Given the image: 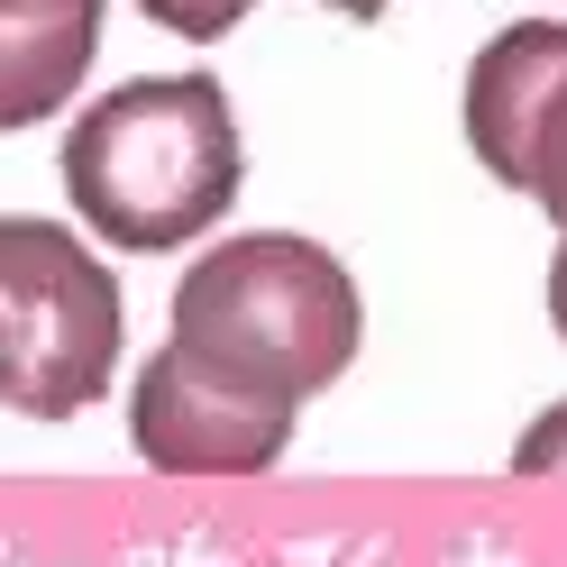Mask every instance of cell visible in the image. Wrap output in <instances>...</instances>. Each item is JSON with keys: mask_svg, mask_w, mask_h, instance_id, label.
<instances>
[{"mask_svg": "<svg viewBox=\"0 0 567 567\" xmlns=\"http://www.w3.org/2000/svg\"><path fill=\"white\" fill-rule=\"evenodd\" d=\"M165 339L184 348L202 375L238 384L257 403H311L358 367L367 339V302L321 238L293 229H257V238H220L174 275L165 302Z\"/></svg>", "mask_w": 567, "mask_h": 567, "instance_id": "6da1fadb", "label": "cell"}, {"mask_svg": "<svg viewBox=\"0 0 567 567\" xmlns=\"http://www.w3.org/2000/svg\"><path fill=\"white\" fill-rule=\"evenodd\" d=\"M238 120L210 74H137L101 92L64 137V202L128 257H174L238 202Z\"/></svg>", "mask_w": 567, "mask_h": 567, "instance_id": "7a4b0ae2", "label": "cell"}, {"mask_svg": "<svg viewBox=\"0 0 567 567\" xmlns=\"http://www.w3.org/2000/svg\"><path fill=\"white\" fill-rule=\"evenodd\" d=\"M120 275L74 229L10 210L0 220V403L28 421H83L120 375Z\"/></svg>", "mask_w": 567, "mask_h": 567, "instance_id": "3957f363", "label": "cell"}, {"mask_svg": "<svg viewBox=\"0 0 567 567\" xmlns=\"http://www.w3.org/2000/svg\"><path fill=\"white\" fill-rule=\"evenodd\" d=\"M467 147L504 193H530L567 247V19L494 28L457 92Z\"/></svg>", "mask_w": 567, "mask_h": 567, "instance_id": "277c9868", "label": "cell"}, {"mask_svg": "<svg viewBox=\"0 0 567 567\" xmlns=\"http://www.w3.org/2000/svg\"><path fill=\"white\" fill-rule=\"evenodd\" d=\"M128 440L156 476H266L293 449V403L238 394L165 339L128 384Z\"/></svg>", "mask_w": 567, "mask_h": 567, "instance_id": "5b68a950", "label": "cell"}, {"mask_svg": "<svg viewBox=\"0 0 567 567\" xmlns=\"http://www.w3.org/2000/svg\"><path fill=\"white\" fill-rule=\"evenodd\" d=\"M101 55V0H0V128L55 120Z\"/></svg>", "mask_w": 567, "mask_h": 567, "instance_id": "8992f818", "label": "cell"}, {"mask_svg": "<svg viewBox=\"0 0 567 567\" xmlns=\"http://www.w3.org/2000/svg\"><path fill=\"white\" fill-rule=\"evenodd\" d=\"M257 10V0H137V19H156L165 38H193V47H210V38H229V28Z\"/></svg>", "mask_w": 567, "mask_h": 567, "instance_id": "52a82bcc", "label": "cell"}, {"mask_svg": "<svg viewBox=\"0 0 567 567\" xmlns=\"http://www.w3.org/2000/svg\"><path fill=\"white\" fill-rule=\"evenodd\" d=\"M513 476H567V403H549V412L513 440Z\"/></svg>", "mask_w": 567, "mask_h": 567, "instance_id": "ba28073f", "label": "cell"}, {"mask_svg": "<svg viewBox=\"0 0 567 567\" xmlns=\"http://www.w3.org/2000/svg\"><path fill=\"white\" fill-rule=\"evenodd\" d=\"M549 330L567 339V247H558V257H549Z\"/></svg>", "mask_w": 567, "mask_h": 567, "instance_id": "9c48e42d", "label": "cell"}, {"mask_svg": "<svg viewBox=\"0 0 567 567\" xmlns=\"http://www.w3.org/2000/svg\"><path fill=\"white\" fill-rule=\"evenodd\" d=\"M321 10H339L348 28H367V19H384V10H394V0H321Z\"/></svg>", "mask_w": 567, "mask_h": 567, "instance_id": "30bf717a", "label": "cell"}]
</instances>
